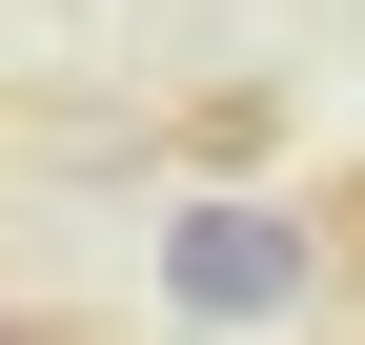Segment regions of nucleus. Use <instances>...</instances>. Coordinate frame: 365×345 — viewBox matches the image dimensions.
I'll list each match as a JSON object with an SVG mask.
<instances>
[{"mask_svg": "<svg viewBox=\"0 0 365 345\" xmlns=\"http://www.w3.org/2000/svg\"><path fill=\"white\" fill-rule=\"evenodd\" d=\"M0 345H41V325H0Z\"/></svg>", "mask_w": 365, "mask_h": 345, "instance_id": "nucleus-2", "label": "nucleus"}, {"mask_svg": "<svg viewBox=\"0 0 365 345\" xmlns=\"http://www.w3.org/2000/svg\"><path fill=\"white\" fill-rule=\"evenodd\" d=\"M304 284H325V244L264 224V203H182L163 224V305H203V325H264V305H304Z\"/></svg>", "mask_w": 365, "mask_h": 345, "instance_id": "nucleus-1", "label": "nucleus"}]
</instances>
